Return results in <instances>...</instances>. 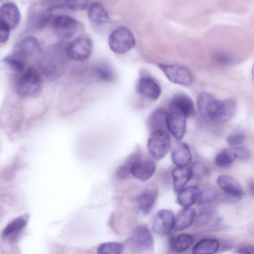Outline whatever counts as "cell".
<instances>
[{
	"instance_id": "obj_1",
	"label": "cell",
	"mask_w": 254,
	"mask_h": 254,
	"mask_svg": "<svg viewBox=\"0 0 254 254\" xmlns=\"http://www.w3.org/2000/svg\"><path fill=\"white\" fill-rule=\"evenodd\" d=\"M197 104L201 116L205 120L215 123L229 121L234 116L236 110V104L233 99L217 100L206 92L198 94Z\"/></svg>"
},
{
	"instance_id": "obj_2",
	"label": "cell",
	"mask_w": 254,
	"mask_h": 254,
	"mask_svg": "<svg viewBox=\"0 0 254 254\" xmlns=\"http://www.w3.org/2000/svg\"><path fill=\"white\" fill-rule=\"evenodd\" d=\"M42 84L39 72L32 67L26 68L16 78L14 89L16 93L22 97H31L38 94Z\"/></svg>"
},
{
	"instance_id": "obj_3",
	"label": "cell",
	"mask_w": 254,
	"mask_h": 254,
	"mask_svg": "<svg viewBox=\"0 0 254 254\" xmlns=\"http://www.w3.org/2000/svg\"><path fill=\"white\" fill-rule=\"evenodd\" d=\"M108 43L110 49L113 52L123 54L132 49L136 42L133 33L129 28L120 26L110 34Z\"/></svg>"
},
{
	"instance_id": "obj_4",
	"label": "cell",
	"mask_w": 254,
	"mask_h": 254,
	"mask_svg": "<svg viewBox=\"0 0 254 254\" xmlns=\"http://www.w3.org/2000/svg\"><path fill=\"white\" fill-rule=\"evenodd\" d=\"M171 146V138L168 132L164 130H155L150 133L147 148L150 155L157 160L164 157Z\"/></svg>"
},
{
	"instance_id": "obj_5",
	"label": "cell",
	"mask_w": 254,
	"mask_h": 254,
	"mask_svg": "<svg viewBox=\"0 0 254 254\" xmlns=\"http://www.w3.org/2000/svg\"><path fill=\"white\" fill-rule=\"evenodd\" d=\"M168 79L173 83L185 86H190L193 81V75L186 66L177 64L158 65Z\"/></svg>"
},
{
	"instance_id": "obj_6",
	"label": "cell",
	"mask_w": 254,
	"mask_h": 254,
	"mask_svg": "<svg viewBox=\"0 0 254 254\" xmlns=\"http://www.w3.org/2000/svg\"><path fill=\"white\" fill-rule=\"evenodd\" d=\"M128 243L131 250L137 253L151 250L153 245L152 233L147 226H138L133 230Z\"/></svg>"
},
{
	"instance_id": "obj_7",
	"label": "cell",
	"mask_w": 254,
	"mask_h": 254,
	"mask_svg": "<svg viewBox=\"0 0 254 254\" xmlns=\"http://www.w3.org/2000/svg\"><path fill=\"white\" fill-rule=\"evenodd\" d=\"M92 43L86 37H79L73 39L65 47L66 55L69 58L78 61L87 59L91 55Z\"/></svg>"
},
{
	"instance_id": "obj_8",
	"label": "cell",
	"mask_w": 254,
	"mask_h": 254,
	"mask_svg": "<svg viewBox=\"0 0 254 254\" xmlns=\"http://www.w3.org/2000/svg\"><path fill=\"white\" fill-rule=\"evenodd\" d=\"M174 221L175 216L172 211L167 209L159 210L152 217L151 230L157 235H168L174 229Z\"/></svg>"
},
{
	"instance_id": "obj_9",
	"label": "cell",
	"mask_w": 254,
	"mask_h": 254,
	"mask_svg": "<svg viewBox=\"0 0 254 254\" xmlns=\"http://www.w3.org/2000/svg\"><path fill=\"white\" fill-rule=\"evenodd\" d=\"M52 25L55 34L62 39L71 37L78 28V21L66 15H60L55 17L52 19Z\"/></svg>"
},
{
	"instance_id": "obj_10",
	"label": "cell",
	"mask_w": 254,
	"mask_h": 254,
	"mask_svg": "<svg viewBox=\"0 0 254 254\" xmlns=\"http://www.w3.org/2000/svg\"><path fill=\"white\" fill-rule=\"evenodd\" d=\"M169 111L187 119L194 113V107L189 96L184 93H178L171 98L169 103Z\"/></svg>"
},
{
	"instance_id": "obj_11",
	"label": "cell",
	"mask_w": 254,
	"mask_h": 254,
	"mask_svg": "<svg viewBox=\"0 0 254 254\" xmlns=\"http://www.w3.org/2000/svg\"><path fill=\"white\" fill-rule=\"evenodd\" d=\"M40 45L38 40L33 36H27L18 43L11 54L27 62L40 52Z\"/></svg>"
},
{
	"instance_id": "obj_12",
	"label": "cell",
	"mask_w": 254,
	"mask_h": 254,
	"mask_svg": "<svg viewBox=\"0 0 254 254\" xmlns=\"http://www.w3.org/2000/svg\"><path fill=\"white\" fill-rule=\"evenodd\" d=\"M156 165L150 159H143L139 154L130 168V175L142 181L149 180L154 174Z\"/></svg>"
},
{
	"instance_id": "obj_13",
	"label": "cell",
	"mask_w": 254,
	"mask_h": 254,
	"mask_svg": "<svg viewBox=\"0 0 254 254\" xmlns=\"http://www.w3.org/2000/svg\"><path fill=\"white\" fill-rule=\"evenodd\" d=\"M137 93L151 100H155L160 96L161 88L158 82L149 76L140 77L136 84Z\"/></svg>"
},
{
	"instance_id": "obj_14",
	"label": "cell",
	"mask_w": 254,
	"mask_h": 254,
	"mask_svg": "<svg viewBox=\"0 0 254 254\" xmlns=\"http://www.w3.org/2000/svg\"><path fill=\"white\" fill-rule=\"evenodd\" d=\"M20 19V13L18 7L14 3H3L0 8V23L8 27L11 30L16 27Z\"/></svg>"
},
{
	"instance_id": "obj_15",
	"label": "cell",
	"mask_w": 254,
	"mask_h": 254,
	"mask_svg": "<svg viewBox=\"0 0 254 254\" xmlns=\"http://www.w3.org/2000/svg\"><path fill=\"white\" fill-rule=\"evenodd\" d=\"M187 118L168 111L167 117V130L177 139L183 138L186 129Z\"/></svg>"
},
{
	"instance_id": "obj_16",
	"label": "cell",
	"mask_w": 254,
	"mask_h": 254,
	"mask_svg": "<svg viewBox=\"0 0 254 254\" xmlns=\"http://www.w3.org/2000/svg\"><path fill=\"white\" fill-rule=\"evenodd\" d=\"M219 188L230 197L238 198L243 195L240 184L233 178L227 175H220L216 180Z\"/></svg>"
},
{
	"instance_id": "obj_17",
	"label": "cell",
	"mask_w": 254,
	"mask_h": 254,
	"mask_svg": "<svg viewBox=\"0 0 254 254\" xmlns=\"http://www.w3.org/2000/svg\"><path fill=\"white\" fill-rule=\"evenodd\" d=\"M171 159L176 166H188L192 160V155L188 145L184 142L175 144L171 151Z\"/></svg>"
},
{
	"instance_id": "obj_18",
	"label": "cell",
	"mask_w": 254,
	"mask_h": 254,
	"mask_svg": "<svg viewBox=\"0 0 254 254\" xmlns=\"http://www.w3.org/2000/svg\"><path fill=\"white\" fill-rule=\"evenodd\" d=\"M196 216V211L193 208L183 207L175 217L173 230L180 231L189 228L195 221Z\"/></svg>"
},
{
	"instance_id": "obj_19",
	"label": "cell",
	"mask_w": 254,
	"mask_h": 254,
	"mask_svg": "<svg viewBox=\"0 0 254 254\" xmlns=\"http://www.w3.org/2000/svg\"><path fill=\"white\" fill-rule=\"evenodd\" d=\"M172 176L174 190L178 193L193 178V172L190 167L176 166L172 170Z\"/></svg>"
},
{
	"instance_id": "obj_20",
	"label": "cell",
	"mask_w": 254,
	"mask_h": 254,
	"mask_svg": "<svg viewBox=\"0 0 254 254\" xmlns=\"http://www.w3.org/2000/svg\"><path fill=\"white\" fill-rule=\"evenodd\" d=\"M157 193L154 190H147L141 192L136 198L140 211L144 214L150 213L157 198Z\"/></svg>"
},
{
	"instance_id": "obj_21",
	"label": "cell",
	"mask_w": 254,
	"mask_h": 254,
	"mask_svg": "<svg viewBox=\"0 0 254 254\" xmlns=\"http://www.w3.org/2000/svg\"><path fill=\"white\" fill-rule=\"evenodd\" d=\"M199 189L195 186L183 188L178 192L177 203L183 207H191L197 201Z\"/></svg>"
},
{
	"instance_id": "obj_22",
	"label": "cell",
	"mask_w": 254,
	"mask_h": 254,
	"mask_svg": "<svg viewBox=\"0 0 254 254\" xmlns=\"http://www.w3.org/2000/svg\"><path fill=\"white\" fill-rule=\"evenodd\" d=\"M51 11L49 8L33 9L29 15L30 24L36 29L44 28L51 19Z\"/></svg>"
},
{
	"instance_id": "obj_23",
	"label": "cell",
	"mask_w": 254,
	"mask_h": 254,
	"mask_svg": "<svg viewBox=\"0 0 254 254\" xmlns=\"http://www.w3.org/2000/svg\"><path fill=\"white\" fill-rule=\"evenodd\" d=\"M87 14L89 19L97 24H106L111 20L107 10L98 2H94L90 5Z\"/></svg>"
},
{
	"instance_id": "obj_24",
	"label": "cell",
	"mask_w": 254,
	"mask_h": 254,
	"mask_svg": "<svg viewBox=\"0 0 254 254\" xmlns=\"http://www.w3.org/2000/svg\"><path fill=\"white\" fill-rule=\"evenodd\" d=\"M26 224L27 222L24 218L21 217L15 218L3 230L2 237L9 240L15 239L25 228Z\"/></svg>"
},
{
	"instance_id": "obj_25",
	"label": "cell",
	"mask_w": 254,
	"mask_h": 254,
	"mask_svg": "<svg viewBox=\"0 0 254 254\" xmlns=\"http://www.w3.org/2000/svg\"><path fill=\"white\" fill-rule=\"evenodd\" d=\"M219 242L216 239L211 238L203 239L197 243L193 247L192 253L193 254H212L219 249Z\"/></svg>"
},
{
	"instance_id": "obj_26",
	"label": "cell",
	"mask_w": 254,
	"mask_h": 254,
	"mask_svg": "<svg viewBox=\"0 0 254 254\" xmlns=\"http://www.w3.org/2000/svg\"><path fill=\"white\" fill-rule=\"evenodd\" d=\"M168 111L159 108L155 110L151 115L149 120V126L151 131L155 130H167V117Z\"/></svg>"
},
{
	"instance_id": "obj_27",
	"label": "cell",
	"mask_w": 254,
	"mask_h": 254,
	"mask_svg": "<svg viewBox=\"0 0 254 254\" xmlns=\"http://www.w3.org/2000/svg\"><path fill=\"white\" fill-rule=\"evenodd\" d=\"M193 236L189 233L181 234L174 237L171 241V250L177 253H181L187 250L192 244Z\"/></svg>"
},
{
	"instance_id": "obj_28",
	"label": "cell",
	"mask_w": 254,
	"mask_h": 254,
	"mask_svg": "<svg viewBox=\"0 0 254 254\" xmlns=\"http://www.w3.org/2000/svg\"><path fill=\"white\" fill-rule=\"evenodd\" d=\"M237 159L233 148H226L220 152L215 158V164L220 167L230 166Z\"/></svg>"
},
{
	"instance_id": "obj_29",
	"label": "cell",
	"mask_w": 254,
	"mask_h": 254,
	"mask_svg": "<svg viewBox=\"0 0 254 254\" xmlns=\"http://www.w3.org/2000/svg\"><path fill=\"white\" fill-rule=\"evenodd\" d=\"M98 78L105 82H111L115 79V74L110 66L106 64H99L94 68Z\"/></svg>"
},
{
	"instance_id": "obj_30",
	"label": "cell",
	"mask_w": 254,
	"mask_h": 254,
	"mask_svg": "<svg viewBox=\"0 0 254 254\" xmlns=\"http://www.w3.org/2000/svg\"><path fill=\"white\" fill-rule=\"evenodd\" d=\"M4 63L10 69L21 73L26 69V62L11 54L3 59Z\"/></svg>"
},
{
	"instance_id": "obj_31",
	"label": "cell",
	"mask_w": 254,
	"mask_h": 254,
	"mask_svg": "<svg viewBox=\"0 0 254 254\" xmlns=\"http://www.w3.org/2000/svg\"><path fill=\"white\" fill-rule=\"evenodd\" d=\"M124 250V245L118 242H110L102 243L97 248L100 254H120Z\"/></svg>"
},
{
	"instance_id": "obj_32",
	"label": "cell",
	"mask_w": 254,
	"mask_h": 254,
	"mask_svg": "<svg viewBox=\"0 0 254 254\" xmlns=\"http://www.w3.org/2000/svg\"><path fill=\"white\" fill-rule=\"evenodd\" d=\"M216 190L210 186H206L199 190L197 202L199 204L203 205L211 202L217 197Z\"/></svg>"
},
{
	"instance_id": "obj_33",
	"label": "cell",
	"mask_w": 254,
	"mask_h": 254,
	"mask_svg": "<svg viewBox=\"0 0 254 254\" xmlns=\"http://www.w3.org/2000/svg\"><path fill=\"white\" fill-rule=\"evenodd\" d=\"M139 153L135 152L130 155L125 162L117 169L116 175L121 180L127 179L130 175V168Z\"/></svg>"
},
{
	"instance_id": "obj_34",
	"label": "cell",
	"mask_w": 254,
	"mask_h": 254,
	"mask_svg": "<svg viewBox=\"0 0 254 254\" xmlns=\"http://www.w3.org/2000/svg\"><path fill=\"white\" fill-rule=\"evenodd\" d=\"M245 135L242 132L230 134L226 138V141L230 147L235 148L241 146L245 140Z\"/></svg>"
},
{
	"instance_id": "obj_35",
	"label": "cell",
	"mask_w": 254,
	"mask_h": 254,
	"mask_svg": "<svg viewBox=\"0 0 254 254\" xmlns=\"http://www.w3.org/2000/svg\"><path fill=\"white\" fill-rule=\"evenodd\" d=\"M89 0H69L65 4L70 9L81 10L85 9L88 5Z\"/></svg>"
},
{
	"instance_id": "obj_36",
	"label": "cell",
	"mask_w": 254,
	"mask_h": 254,
	"mask_svg": "<svg viewBox=\"0 0 254 254\" xmlns=\"http://www.w3.org/2000/svg\"><path fill=\"white\" fill-rule=\"evenodd\" d=\"M193 172V178L196 177L200 178L207 174V169L201 163L195 162L190 167Z\"/></svg>"
},
{
	"instance_id": "obj_37",
	"label": "cell",
	"mask_w": 254,
	"mask_h": 254,
	"mask_svg": "<svg viewBox=\"0 0 254 254\" xmlns=\"http://www.w3.org/2000/svg\"><path fill=\"white\" fill-rule=\"evenodd\" d=\"M212 219V214L208 211L202 212L196 216L195 220L199 226H205L208 224Z\"/></svg>"
},
{
	"instance_id": "obj_38",
	"label": "cell",
	"mask_w": 254,
	"mask_h": 254,
	"mask_svg": "<svg viewBox=\"0 0 254 254\" xmlns=\"http://www.w3.org/2000/svg\"><path fill=\"white\" fill-rule=\"evenodd\" d=\"M214 59L215 62L222 65H227L230 64L232 61L231 57L227 54L224 53L216 54L214 55Z\"/></svg>"
},
{
	"instance_id": "obj_39",
	"label": "cell",
	"mask_w": 254,
	"mask_h": 254,
	"mask_svg": "<svg viewBox=\"0 0 254 254\" xmlns=\"http://www.w3.org/2000/svg\"><path fill=\"white\" fill-rule=\"evenodd\" d=\"M233 148L236 153L237 159L246 160L250 158L251 154L249 151L247 149L241 146Z\"/></svg>"
},
{
	"instance_id": "obj_40",
	"label": "cell",
	"mask_w": 254,
	"mask_h": 254,
	"mask_svg": "<svg viewBox=\"0 0 254 254\" xmlns=\"http://www.w3.org/2000/svg\"><path fill=\"white\" fill-rule=\"evenodd\" d=\"M10 30L7 26L0 23V41L1 43H5L8 41Z\"/></svg>"
},
{
	"instance_id": "obj_41",
	"label": "cell",
	"mask_w": 254,
	"mask_h": 254,
	"mask_svg": "<svg viewBox=\"0 0 254 254\" xmlns=\"http://www.w3.org/2000/svg\"><path fill=\"white\" fill-rule=\"evenodd\" d=\"M43 3L45 5H49L48 8L51 10L53 8L58 7L61 5L62 4L58 2V0H42Z\"/></svg>"
},
{
	"instance_id": "obj_42",
	"label": "cell",
	"mask_w": 254,
	"mask_h": 254,
	"mask_svg": "<svg viewBox=\"0 0 254 254\" xmlns=\"http://www.w3.org/2000/svg\"><path fill=\"white\" fill-rule=\"evenodd\" d=\"M237 253L239 254H254V247L251 246H246L242 247L237 250Z\"/></svg>"
},
{
	"instance_id": "obj_43",
	"label": "cell",
	"mask_w": 254,
	"mask_h": 254,
	"mask_svg": "<svg viewBox=\"0 0 254 254\" xmlns=\"http://www.w3.org/2000/svg\"><path fill=\"white\" fill-rule=\"evenodd\" d=\"M248 188L251 193L254 195V180H250L248 183Z\"/></svg>"
},
{
	"instance_id": "obj_44",
	"label": "cell",
	"mask_w": 254,
	"mask_h": 254,
	"mask_svg": "<svg viewBox=\"0 0 254 254\" xmlns=\"http://www.w3.org/2000/svg\"><path fill=\"white\" fill-rule=\"evenodd\" d=\"M252 75L254 84V64H253V67L252 69Z\"/></svg>"
},
{
	"instance_id": "obj_45",
	"label": "cell",
	"mask_w": 254,
	"mask_h": 254,
	"mask_svg": "<svg viewBox=\"0 0 254 254\" xmlns=\"http://www.w3.org/2000/svg\"><path fill=\"white\" fill-rule=\"evenodd\" d=\"M65 0L67 1V0Z\"/></svg>"
}]
</instances>
